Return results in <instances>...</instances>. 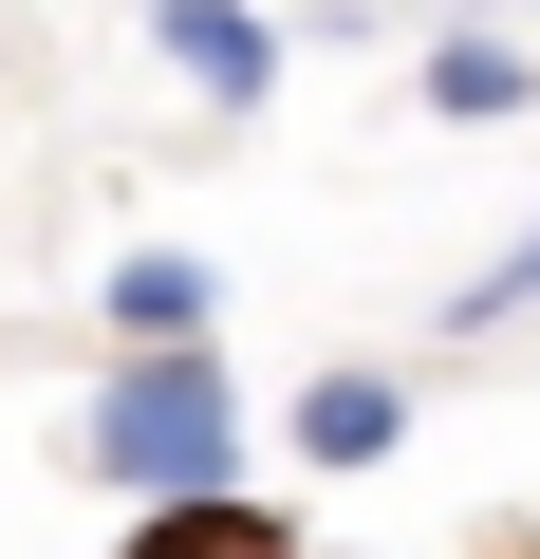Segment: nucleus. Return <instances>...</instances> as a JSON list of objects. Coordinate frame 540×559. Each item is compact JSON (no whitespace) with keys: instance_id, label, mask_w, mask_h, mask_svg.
I'll return each instance as SVG.
<instances>
[{"instance_id":"f03ea898","label":"nucleus","mask_w":540,"mask_h":559,"mask_svg":"<svg viewBox=\"0 0 540 559\" xmlns=\"http://www.w3.org/2000/svg\"><path fill=\"white\" fill-rule=\"evenodd\" d=\"M149 57L205 112H261V94H280V20H261V0H149Z\"/></svg>"},{"instance_id":"f257e3e1","label":"nucleus","mask_w":540,"mask_h":559,"mask_svg":"<svg viewBox=\"0 0 540 559\" xmlns=\"http://www.w3.org/2000/svg\"><path fill=\"white\" fill-rule=\"evenodd\" d=\"M75 448H94V485H131L168 522V503L242 485V392H224V355H112L94 411H75Z\"/></svg>"},{"instance_id":"0eeeda50","label":"nucleus","mask_w":540,"mask_h":559,"mask_svg":"<svg viewBox=\"0 0 540 559\" xmlns=\"http://www.w3.org/2000/svg\"><path fill=\"white\" fill-rule=\"evenodd\" d=\"M503 318H540V224H521V242L466 280V299H447V336H503Z\"/></svg>"},{"instance_id":"423d86ee","label":"nucleus","mask_w":540,"mask_h":559,"mask_svg":"<svg viewBox=\"0 0 540 559\" xmlns=\"http://www.w3.org/2000/svg\"><path fill=\"white\" fill-rule=\"evenodd\" d=\"M540 75H521V38H429V112L447 131H484V112H521Z\"/></svg>"},{"instance_id":"20e7f679","label":"nucleus","mask_w":540,"mask_h":559,"mask_svg":"<svg viewBox=\"0 0 540 559\" xmlns=\"http://www.w3.org/2000/svg\"><path fill=\"white\" fill-rule=\"evenodd\" d=\"M280 429H299V466H392L410 448V373H317Z\"/></svg>"},{"instance_id":"39448f33","label":"nucleus","mask_w":540,"mask_h":559,"mask_svg":"<svg viewBox=\"0 0 540 559\" xmlns=\"http://www.w3.org/2000/svg\"><path fill=\"white\" fill-rule=\"evenodd\" d=\"M131 559H299V540H280V522L224 485V503H168V522H131Z\"/></svg>"},{"instance_id":"7ed1b4c3","label":"nucleus","mask_w":540,"mask_h":559,"mask_svg":"<svg viewBox=\"0 0 540 559\" xmlns=\"http://www.w3.org/2000/svg\"><path fill=\"white\" fill-rule=\"evenodd\" d=\"M112 355H224V280L187 242H131L112 261Z\"/></svg>"}]
</instances>
